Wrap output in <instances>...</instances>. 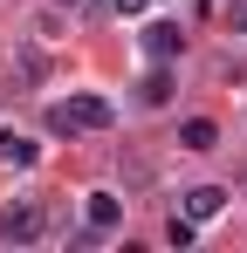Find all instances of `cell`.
Instances as JSON below:
<instances>
[{"instance_id":"9c48e42d","label":"cell","mask_w":247,"mask_h":253,"mask_svg":"<svg viewBox=\"0 0 247 253\" xmlns=\"http://www.w3.org/2000/svg\"><path fill=\"white\" fill-rule=\"evenodd\" d=\"M192 233H199V219H185V212L165 219V240H172V247H192Z\"/></svg>"},{"instance_id":"ba28073f","label":"cell","mask_w":247,"mask_h":253,"mask_svg":"<svg viewBox=\"0 0 247 253\" xmlns=\"http://www.w3.org/2000/svg\"><path fill=\"white\" fill-rule=\"evenodd\" d=\"M137 96H144L151 110H158V103H172V76H165V62L151 69V76H144V89H137Z\"/></svg>"},{"instance_id":"6da1fadb","label":"cell","mask_w":247,"mask_h":253,"mask_svg":"<svg viewBox=\"0 0 247 253\" xmlns=\"http://www.w3.org/2000/svg\"><path fill=\"white\" fill-rule=\"evenodd\" d=\"M110 124H117V103H110V96H96V89H82V96H69V103H55V110H48V130H55V137L110 130Z\"/></svg>"},{"instance_id":"8992f818","label":"cell","mask_w":247,"mask_h":253,"mask_svg":"<svg viewBox=\"0 0 247 253\" xmlns=\"http://www.w3.org/2000/svg\"><path fill=\"white\" fill-rule=\"evenodd\" d=\"M179 144H185V151H213V144H220V124H213V117H185V124H179Z\"/></svg>"},{"instance_id":"52a82bcc","label":"cell","mask_w":247,"mask_h":253,"mask_svg":"<svg viewBox=\"0 0 247 253\" xmlns=\"http://www.w3.org/2000/svg\"><path fill=\"white\" fill-rule=\"evenodd\" d=\"M35 158H41V151L28 144V137H21V130H0V165H21V171H28Z\"/></svg>"},{"instance_id":"3957f363","label":"cell","mask_w":247,"mask_h":253,"mask_svg":"<svg viewBox=\"0 0 247 253\" xmlns=\"http://www.w3.org/2000/svg\"><path fill=\"white\" fill-rule=\"evenodd\" d=\"M117 226H124V199H117V192H89V233H82V240L96 247V240L117 233Z\"/></svg>"},{"instance_id":"277c9868","label":"cell","mask_w":247,"mask_h":253,"mask_svg":"<svg viewBox=\"0 0 247 253\" xmlns=\"http://www.w3.org/2000/svg\"><path fill=\"white\" fill-rule=\"evenodd\" d=\"M144 55H151V62H179V55H185V35H179L172 21H151V28H144Z\"/></svg>"},{"instance_id":"7a4b0ae2","label":"cell","mask_w":247,"mask_h":253,"mask_svg":"<svg viewBox=\"0 0 247 253\" xmlns=\"http://www.w3.org/2000/svg\"><path fill=\"white\" fill-rule=\"evenodd\" d=\"M41 206H0V240L7 247H28V240H41Z\"/></svg>"},{"instance_id":"30bf717a","label":"cell","mask_w":247,"mask_h":253,"mask_svg":"<svg viewBox=\"0 0 247 253\" xmlns=\"http://www.w3.org/2000/svg\"><path fill=\"white\" fill-rule=\"evenodd\" d=\"M144 7H151V0H117V14H144Z\"/></svg>"},{"instance_id":"5b68a950","label":"cell","mask_w":247,"mask_h":253,"mask_svg":"<svg viewBox=\"0 0 247 253\" xmlns=\"http://www.w3.org/2000/svg\"><path fill=\"white\" fill-rule=\"evenodd\" d=\"M220 212H227V192L220 185H192L185 192V219H220Z\"/></svg>"}]
</instances>
